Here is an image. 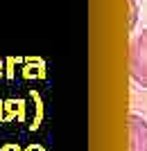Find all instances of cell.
Listing matches in <instances>:
<instances>
[{
	"label": "cell",
	"mask_w": 147,
	"mask_h": 151,
	"mask_svg": "<svg viewBox=\"0 0 147 151\" xmlns=\"http://www.w3.org/2000/svg\"><path fill=\"white\" fill-rule=\"evenodd\" d=\"M129 75L140 88H147V27L136 34L129 50Z\"/></svg>",
	"instance_id": "obj_1"
},
{
	"label": "cell",
	"mask_w": 147,
	"mask_h": 151,
	"mask_svg": "<svg viewBox=\"0 0 147 151\" xmlns=\"http://www.w3.org/2000/svg\"><path fill=\"white\" fill-rule=\"evenodd\" d=\"M127 133H129V151H147V120L143 115L129 113Z\"/></svg>",
	"instance_id": "obj_2"
},
{
	"label": "cell",
	"mask_w": 147,
	"mask_h": 151,
	"mask_svg": "<svg viewBox=\"0 0 147 151\" xmlns=\"http://www.w3.org/2000/svg\"><path fill=\"white\" fill-rule=\"evenodd\" d=\"M127 5H129V29H131L138 20V0H127Z\"/></svg>",
	"instance_id": "obj_3"
}]
</instances>
